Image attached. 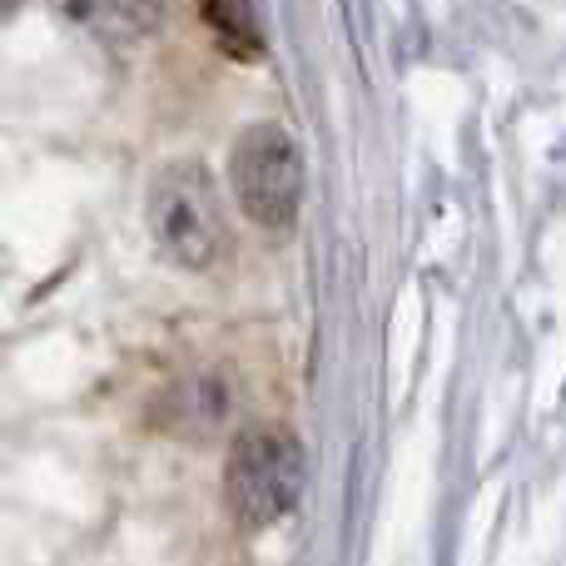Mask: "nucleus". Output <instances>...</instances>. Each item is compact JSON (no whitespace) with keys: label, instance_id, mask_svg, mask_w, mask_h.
Here are the masks:
<instances>
[{"label":"nucleus","instance_id":"7","mask_svg":"<svg viewBox=\"0 0 566 566\" xmlns=\"http://www.w3.org/2000/svg\"><path fill=\"white\" fill-rule=\"evenodd\" d=\"M10 10H15V0H0V15H10Z\"/></svg>","mask_w":566,"mask_h":566},{"label":"nucleus","instance_id":"4","mask_svg":"<svg viewBox=\"0 0 566 566\" xmlns=\"http://www.w3.org/2000/svg\"><path fill=\"white\" fill-rule=\"evenodd\" d=\"M65 25L95 35L99 45H139L159 30L165 0H50Z\"/></svg>","mask_w":566,"mask_h":566},{"label":"nucleus","instance_id":"5","mask_svg":"<svg viewBox=\"0 0 566 566\" xmlns=\"http://www.w3.org/2000/svg\"><path fill=\"white\" fill-rule=\"evenodd\" d=\"M234 398H229V382L219 373H195V378H179L175 388L159 402V422H165L175 438H214L219 422L229 418Z\"/></svg>","mask_w":566,"mask_h":566},{"label":"nucleus","instance_id":"3","mask_svg":"<svg viewBox=\"0 0 566 566\" xmlns=\"http://www.w3.org/2000/svg\"><path fill=\"white\" fill-rule=\"evenodd\" d=\"M234 199L259 229H289L303 205V155L283 125H249L229 159Z\"/></svg>","mask_w":566,"mask_h":566},{"label":"nucleus","instance_id":"2","mask_svg":"<svg viewBox=\"0 0 566 566\" xmlns=\"http://www.w3.org/2000/svg\"><path fill=\"white\" fill-rule=\"evenodd\" d=\"M145 219H149L155 244L165 249L179 269H209V264H219V254L229 249L219 189H214V179H209V169L195 165V159H179V165L159 169L155 189H149Z\"/></svg>","mask_w":566,"mask_h":566},{"label":"nucleus","instance_id":"6","mask_svg":"<svg viewBox=\"0 0 566 566\" xmlns=\"http://www.w3.org/2000/svg\"><path fill=\"white\" fill-rule=\"evenodd\" d=\"M205 10L209 30L224 40L234 55H259L264 50V35H259V15H254V0H199Z\"/></svg>","mask_w":566,"mask_h":566},{"label":"nucleus","instance_id":"1","mask_svg":"<svg viewBox=\"0 0 566 566\" xmlns=\"http://www.w3.org/2000/svg\"><path fill=\"white\" fill-rule=\"evenodd\" d=\"M303 492V442L279 422H249L224 462V497L244 532H264Z\"/></svg>","mask_w":566,"mask_h":566}]
</instances>
